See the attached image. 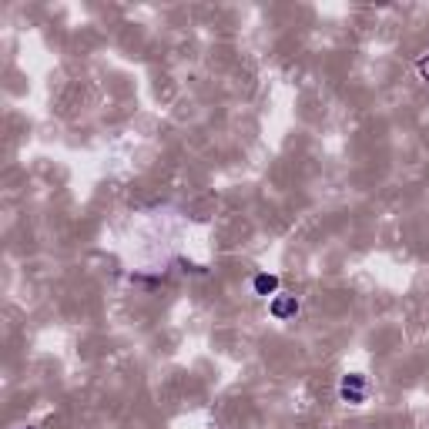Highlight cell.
I'll return each instance as SVG.
<instances>
[{"mask_svg": "<svg viewBox=\"0 0 429 429\" xmlns=\"http://www.w3.org/2000/svg\"><path fill=\"white\" fill-rule=\"evenodd\" d=\"M339 396L345 399V403H353V406H359V403H365V379L359 373L345 375L339 383Z\"/></svg>", "mask_w": 429, "mask_h": 429, "instance_id": "1", "label": "cell"}, {"mask_svg": "<svg viewBox=\"0 0 429 429\" xmlns=\"http://www.w3.org/2000/svg\"><path fill=\"white\" fill-rule=\"evenodd\" d=\"M298 312V298L296 296H276L272 298V316L276 319H288Z\"/></svg>", "mask_w": 429, "mask_h": 429, "instance_id": "2", "label": "cell"}, {"mask_svg": "<svg viewBox=\"0 0 429 429\" xmlns=\"http://www.w3.org/2000/svg\"><path fill=\"white\" fill-rule=\"evenodd\" d=\"M252 288H255V296H276L278 292V276H272V272H258L255 276V282H252Z\"/></svg>", "mask_w": 429, "mask_h": 429, "instance_id": "3", "label": "cell"}, {"mask_svg": "<svg viewBox=\"0 0 429 429\" xmlns=\"http://www.w3.org/2000/svg\"><path fill=\"white\" fill-rule=\"evenodd\" d=\"M419 71H423V77L429 81V57H423V61H419Z\"/></svg>", "mask_w": 429, "mask_h": 429, "instance_id": "4", "label": "cell"}]
</instances>
